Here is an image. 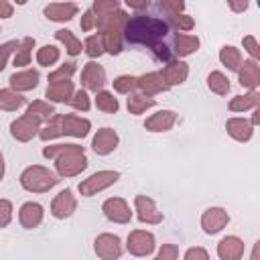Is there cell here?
<instances>
[{"mask_svg": "<svg viewBox=\"0 0 260 260\" xmlns=\"http://www.w3.org/2000/svg\"><path fill=\"white\" fill-rule=\"evenodd\" d=\"M114 89L118 93H130L132 89H136V77L132 75H120L114 79Z\"/></svg>", "mask_w": 260, "mask_h": 260, "instance_id": "74e56055", "label": "cell"}, {"mask_svg": "<svg viewBox=\"0 0 260 260\" xmlns=\"http://www.w3.org/2000/svg\"><path fill=\"white\" fill-rule=\"evenodd\" d=\"M89 120L79 118L75 114H53L49 118V124L39 130V136L43 140H51L57 136H75V138H83L89 134Z\"/></svg>", "mask_w": 260, "mask_h": 260, "instance_id": "3957f363", "label": "cell"}, {"mask_svg": "<svg viewBox=\"0 0 260 260\" xmlns=\"http://www.w3.org/2000/svg\"><path fill=\"white\" fill-rule=\"evenodd\" d=\"M73 71H75V63H65L59 69H55L53 73H49V81H53V79H69L73 75Z\"/></svg>", "mask_w": 260, "mask_h": 260, "instance_id": "7bdbcfd3", "label": "cell"}, {"mask_svg": "<svg viewBox=\"0 0 260 260\" xmlns=\"http://www.w3.org/2000/svg\"><path fill=\"white\" fill-rule=\"evenodd\" d=\"M67 104H71L75 110L87 112V110H89V95H87V91H83V89L73 91V95L69 98V102H67Z\"/></svg>", "mask_w": 260, "mask_h": 260, "instance_id": "60d3db41", "label": "cell"}, {"mask_svg": "<svg viewBox=\"0 0 260 260\" xmlns=\"http://www.w3.org/2000/svg\"><path fill=\"white\" fill-rule=\"evenodd\" d=\"M12 12H14V8H12L10 0H0V18H10Z\"/></svg>", "mask_w": 260, "mask_h": 260, "instance_id": "816d5d0a", "label": "cell"}, {"mask_svg": "<svg viewBox=\"0 0 260 260\" xmlns=\"http://www.w3.org/2000/svg\"><path fill=\"white\" fill-rule=\"evenodd\" d=\"M126 4L130 8H134V10H142V8L148 6V0H126Z\"/></svg>", "mask_w": 260, "mask_h": 260, "instance_id": "db71d44e", "label": "cell"}, {"mask_svg": "<svg viewBox=\"0 0 260 260\" xmlns=\"http://www.w3.org/2000/svg\"><path fill=\"white\" fill-rule=\"evenodd\" d=\"M45 95L53 102H69L73 95V81L71 79H53L47 85Z\"/></svg>", "mask_w": 260, "mask_h": 260, "instance_id": "603a6c76", "label": "cell"}, {"mask_svg": "<svg viewBox=\"0 0 260 260\" xmlns=\"http://www.w3.org/2000/svg\"><path fill=\"white\" fill-rule=\"evenodd\" d=\"M160 6H162L169 14H177V12H183L185 0H160Z\"/></svg>", "mask_w": 260, "mask_h": 260, "instance_id": "681fc988", "label": "cell"}, {"mask_svg": "<svg viewBox=\"0 0 260 260\" xmlns=\"http://www.w3.org/2000/svg\"><path fill=\"white\" fill-rule=\"evenodd\" d=\"M75 207H77L75 195H73L69 189H65V191H61V193L53 199V203H51V213H53V217H57V219H65V217H69V215L75 211Z\"/></svg>", "mask_w": 260, "mask_h": 260, "instance_id": "5bb4252c", "label": "cell"}, {"mask_svg": "<svg viewBox=\"0 0 260 260\" xmlns=\"http://www.w3.org/2000/svg\"><path fill=\"white\" fill-rule=\"evenodd\" d=\"M95 22H98L95 12H93V10H85L83 16H81L79 26H81V30H91V28H95Z\"/></svg>", "mask_w": 260, "mask_h": 260, "instance_id": "7dc6e473", "label": "cell"}, {"mask_svg": "<svg viewBox=\"0 0 260 260\" xmlns=\"http://www.w3.org/2000/svg\"><path fill=\"white\" fill-rule=\"evenodd\" d=\"M118 8H120V0H95L91 10L95 12V16H104V14H110Z\"/></svg>", "mask_w": 260, "mask_h": 260, "instance_id": "f35d334b", "label": "cell"}, {"mask_svg": "<svg viewBox=\"0 0 260 260\" xmlns=\"http://www.w3.org/2000/svg\"><path fill=\"white\" fill-rule=\"evenodd\" d=\"M100 37H102L104 51H108L110 55H118L122 51V30L106 28V30H100Z\"/></svg>", "mask_w": 260, "mask_h": 260, "instance_id": "484cf974", "label": "cell"}, {"mask_svg": "<svg viewBox=\"0 0 260 260\" xmlns=\"http://www.w3.org/2000/svg\"><path fill=\"white\" fill-rule=\"evenodd\" d=\"M55 39L65 45V49H67V53H69L71 57H75V55L81 53V41H79L71 30H67V28L55 30Z\"/></svg>", "mask_w": 260, "mask_h": 260, "instance_id": "4dcf8cb0", "label": "cell"}, {"mask_svg": "<svg viewBox=\"0 0 260 260\" xmlns=\"http://www.w3.org/2000/svg\"><path fill=\"white\" fill-rule=\"evenodd\" d=\"M95 106H98V110H102V112H106V114H116L118 108H120L118 100H116L110 91H104V89L98 91V95H95Z\"/></svg>", "mask_w": 260, "mask_h": 260, "instance_id": "e575fe53", "label": "cell"}, {"mask_svg": "<svg viewBox=\"0 0 260 260\" xmlns=\"http://www.w3.org/2000/svg\"><path fill=\"white\" fill-rule=\"evenodd\" d=\"M45 158H55L57 173L61 177H75L87 167L85 150L79 144H53L43 148Z\"/></svg>", "mask_w": 260, "mask_h": 260, "instance_id": "7a4b0ae2", "label": "cell"}, {"mask_svg": "<svg viewBox=\"0 0 260 260\" xmlns=\"http://www.w3.org/2000/svg\"><path fill=\"white\" fill-rule=\"evenodd\" d=\"M160 75L165 77V81H167L169 87L171 85H181L187 79V75H189V65L183 63V61H173V63H169L160 71Z\"/></svg>", "mask_w": 260, "mask_h": 260, "instance_id": "cb8c5ba5", "label": "cell"}, {"mask_svg": "<svg viewBox=\"0 0 260 260\" xmlns=\"http://www.w3.org/2000/svg\"><path fill=\"white\" fill-rule=\"evenodd\" d=\"M12 219V203L6 199H0V228H6Z\"/></svg>", "mask_w": 260, "mask_h": 260, "instance_id": "f6af8a7d", "label": "cell"}, {"mask_svg": "<svg viewBox=\"0 0 260 260\" xmlns=\"http://www.w3.org/2000/svg\"><path fill=\"white\" fill-rule=\"evenodd\" d=\"M45 16L53 22H67L77 14V6L73 2H55L45 6Z\"/></svg>", "mask_w": 260, "mask_h": 260, "instance_id": "e0dca14e", "label": "cell"}, {"mask_svg": "<svg viewBox=\"0 0 260 260\" xmlns=\"http://www.w3.org/2000/svg\"><path fill=\"white\" fill-rule=\"evenodd\" d=\"M134 207H136V215H138V219H140L142 223L154 225V223H160V221H162V211H158L156 203H154L150 197H146V195H136V197H134Z\"/></svg>", "mask_w": 260, "mask_h": 260, "instance_id": "9c48e42d", "label": "cell"}, {"mask_svg": "<svg viewBox=\"0 0 260 260\" xmlns=\"http://www.w3.org/2000/svg\"><path fill=\"white\" fill-rule=\"evenodd\" d=\"M85 53L89 57H100L104 53V45H102V37L98 35H91L85 39Z\"/></svg>", "mask_w": 260, "mask_h": 260, "instance_id": "b9f144b4", "label": "cell"}, {"mask_svg": "<svg viewBox=\"0 0 260 260\" xmlns=\"http://www.w3.org/2000/svg\"><path fill=\"white\" fill-rule=\"evenodd\" d=\"M24 104V98L14 89H0V110L14 112Z\"/></svg>", "mask_w": 260, "mask_h": 260, "instance_id": "d6a6232c", "label": "cell"}, {"mask_svg": "<svg viewBox=\"0 0 260 260\" xmlns=\"http://www.w3.org/2000/svg\"><path fill=\"white\" fill-rule=\"evenodd\" d=\"M179 256V248L175 244H165L158 250V260H175Z\"/></svg>", "mask_w": 260, "mask_h": 260, "instance_id": "c3c4849f", "label": "cell"}, {"mask_svg": "<svg viewBox=\"0 0 260 260\" xmlns=\"http://www.w3.org/2000/svg\"><path fill=\"white\" fill-rule=\"evenodd\" d=\"M156 102H154V98L152 95H146V93H132L130 98H128V110H130V114H134V116H138V114H142V112H146L148 108H152Z\"/></svg>", "mask_w": 260, "mask_h": 260, "instance_id": "f546056e", "label": "cell"}, {"mask_svg": "<svg viewBox=\"0 0 260 260\" xmlns=\"http://www.w3.org/2000/svg\"><path fill=\"white\" fill-rule=\"evenodd\" d=\"M95 254L104 260H114V258H120L122 254V244H120V238L114 236V234H100L95 238Z\"/></svg>", "mask_w": 260, "mask_h": 260, "instance_id": "30bf717a", "label": "cell"}, {"mask_svg": "<svg viewBox=\"0 0 260 260\" xmlns=\"http://www.w3.org/2000/svg\"><path fill=\"white\" fill-rule=\"evenodd\" d=\"M4 177V158H2V152H0V181Z\"/></svg>", "mask_w": 260, "mask_h": 260, "instance_id": "11a10c76", "label": "cell"}, {"mask_svg": "<svg viewBox=\"0 0 260 260\" xmlns=\"http://www.w3.org/2000/svg\"><path fill=\"white\" fill-rule=\"evenodd\" d=\"M169 18H171V22H173V26H175L177 30H191V28L195 26V20H193L191 16L183 14V12L169 14Z\"/></svg>", "mask_w": 260, "mask_h": 260, "instance_id": "ab89813d", "label": "cell"}, {"mask_svg": "<svg viewBox=\"0 0 260 260\" xmlns=\"http://www.w3.org/2000/svg\"><path fill=\"white\" fill-rule=\"evenodd\" d=\"M116 146H118V134H116L112 128H102V130H98V134H95L93 140H91V148H93V152L100 154V156L110 154Z\"/></svg>", "mask_w": 260, "mask_h": 260, "instance_id": "9a60e30c", "label": "cell"}, {"mask_svg": "<svg viewBox=\"0 0 260 260\" xmlns=\"http://www.w3.org/2000/svg\"><path fill=\"white\" fill-rule=\"evenodd\" d=\"M39 128H41V118L26 112L24 116H20L10 124V134L20 142H28L35 134H39Z\"/></svg>", "mask_w": 260, "mask_h": 260, "instance_id": "8992f818", "label": "cell"}, {"mask_svg": "<svg viewBox=\"0 0 260 260\" xmlns=\"http://www.w3.org/2000/svg\"><path fill=\"white\" fill-rule=\"evenodd\" d=\"M225 130H228V134H230L234 140H238V142H248V140L252 138V134H254L252 122H248V120H244V118H230V120L225 122Z\"/></svg>", "mask_w": 260, "mask_h": 260, "instance_id": "44dd1931", "label": "cell"}, {"mask_svg": "<svg viewBox=\"0 0 260 260\" xmlns=\"http://www.w3.org/2000/svg\"><path fill=\"white\" fill-rule=\"evenodd\" d=\"M14 2H16V4H24L26 0H14Z\"/></svg>", "mask_w": 260, "mask_h": 260, "instance_id": "9f6ffc18", "label": "cell"}, {"mask_svg": "<svg viewBox=\"0 0 260 260\" xmlns=\"http://www.w3.org/2000/svg\"><path fill=\"white\" fill-rule=\"evenodd\" d=\"M258 104H260V93H258L256 89H252V91L246 93V95H236V98H232L230 110H232V112H244V110L256 108Z\"/></svg>", "mask_w": 260, "mask_h": 260, "instance_id": "83f0119b", "label": "cell"}, {"mask_svg": "<svg viewBox=\"0 0 260 260\" xmlns=\"http://www.w3.org/2000/svg\"><path fill=\"white\" fill-rule=\"evenodd\" d=\"M32 47H35V39H30V37H26V39H22L18 43V47L14 51V57H12L14 67H24V65L30 63V51H32Z\"/></svg>", "mask_w": 260, "mask_h": 260, "instance_id": "f1b7e54d", "label": "cell"}, {"mask_svg": "<svg viewBox=\"0 0 260 260\" xmlns=\"http://www.w3.org/2000/svg\"><path fill=\"white\" fill-rule=\"evenodd\" d=\"M122 32L126 41L134 45H146L158 59L169 61L171 53H169V47L162 43L165 35L169 32V24L165 20L154 16H134V18H128Z\"/></svg>", "mask_w": 260, "mask_h": 260, "instance_id": "6da1fadb", "label": "cell"}, {"mask_svg": "<svg viewBox=\"0 0 260 260\" xmlns=\"http://www.w3.org/2000/svg\"><path fill=\"white\" fill-rule=\"evenodd\" d=\"M173 49H175V53L179 57L193 55L199 49V39L193 37V35H177L175 37V43H173Z\"/></svg>", "mask_w": 260, "mask_h": 260, "instance_id": "4316f807", "label": "cell"}, {"mask_svg": "<svg viewBox=\"0 0 260 260\" xmlns=\"http://www.w3.org/2000/svg\"><path fill=\"white\" fill-rule=\"evenodd\" d=\"M128 14L124 12V10H114V12H110V14H104V16H98V22H95V26H98V30H106V28H118V30H122L124 28V24L128 22Z\"/></svg>", "mask_w": 260, "mask_h": 260, "instance_id": "d4e9b609", "label": "cell"}, {"mask_svg": "<svg viewBox=\"0 0 260 260\" xmlns=\"http://www.w3.org/2000/svg\"><path fill=\"white\" fill-rule=\"evenodd\" d=\"M185 258H187V260H207L209 254H207L203 248H189V250L185 252Z\"/></svg>", "mask_w": 260, "mask_h": 260, "instance_id": "f907efd6", "label": "cell"}, {"mask_svg": "<svg viewBox=\"0 0 260 260\" xmlns=\"http://www.w3.org/2000/svg\"><path fill=\"white\" fill-rule=\"evenodd\" d=\"M37 61L39 65L43 67H49V65H55L59 61V49L55 45H45L37 51Z\"/></svg>", "mask_w": 260, "mask_h": 260, "instance_id": "d590c367", "label": "cell"}, {"mask_svg": "<svg viewBox=\"0 0 260 260\" xmlns=\"http://www.w3.org/2000/svg\"><path fill=\"white\" fill-rule=\"evenodd\" d=\"M16 47H18V41H8V43L0 45V71L6 67V61H8V57L16 51Z\"/></svg>", "mask_w": 260, "mask_h": 260, "instance_id": "ee69618b", "label": "cell"}, {"mask_svg": "<svg viewBox=\"0 0 260 260\" xmlns=\"http://www.w3.org/2000/svg\"><path fill=\"white\" fill-rule=\"evenodd\" d=\"M228 221H230V215L223 207H209L201 215V228L205 234H217L228 225Z\"/></svg>", "mask_w": 260, "mask_h": 260, "instance_id": "8fae6325", "label": "cell"}, {"mask_svg": "<svg viewBox=\"0 0 260 260\" xmlns=\"http://www.w3.org/2000/svg\"><path fill=\"white\" fill-rule=\"evenodd\" d=\"M118 179H120L118 171H98V173H93L91 177H87L79 183V193L85 195V197H91V195L108 189L110 185H114Z\"/></svg>", "mask_w": 260, "mask_h": 260, "instance_id": "5b68a950", "label": "cell"}, {"mask_svg": "<svg viewBox=\"0 0 260 260\" xmlns=\"http://www.w3.org/2000/svg\"><path fill=\"white\" fill-rule=\"evenodd\" d=\"M207 87L217 95H225L230 91V79L221 71H211L207 75Z\"/></svg>", "mask_w": 260, "mask_h": 260, "instance_id": "836d02e7", "label": "cell"}, {"mask_svg": "<svg viewBox=\"0 0 260 260\" xmlns=\"http://www.w3.org/2000/svg\"><path fill=\"white\" fill-rule=\"evenodd\" d=\"M81 83L85 85V89L98 93L106 85V71L98 63L89 61V63H85V67L81 71Z\"/></svg>", "mask_w": 260, "mask_h": 260, "instance_id": "4fadbf2b", "label": "cell"}, {"mask_svg": "<svg viewBox=\"0 0 260 260\" xmlns=\"http://www.w3.org/2000/svg\"><path fill=\"white\" fill-rule=\"evenodd\" d=\"M244 254V242L238 236H225L217 244V256L221 260H238Z\"/></svg>", "mask_w": 260, "mask_h": 260, "instance_id": "ffe728a7", "label": "cell"}, {"mask_svg": "<svg viewBox=\"0 0 260 260\" xmlns=\"http://www.w3.org/2000/svg\"><path fill=\"white\" fill-rule=\"evenodd\" d=\"M102 211L114 223H128L132 219V211H130L128 203L122 197H110V199H106L104 205H102Z\"/></svg>", "mask_w": 260, "mask_h": 260, "instance_id": "ba28073f", "label": "cell"}, {"mask_svg": "<svg viewBox=\"0 0 260 260\" xmlns=\"http://www.w3.org/2000/svg\"><path fill=\"white\" fill-rule=\"evenodd\" d=\"M175 122H177V114L173 110H160L144 122V128L150 132H167L173 128Z\"/></svg>", "mask_w": 260, "mask_h": 260, "instance_id": "d6986e66", "label": "cell"}, {"mask_svg": "<svg viewBox=\"0 0 260 260\" xmlns=\"http://www.w3.org/2000/svg\"><path fill=\"white\" fill-rule=\"evenodd\" d=\"M219 61H221L228 69L238 71L240 65H242V53H240V49H236V47H232V45H225V47H221V51H219Z\"/></svg>", "mask_w": 260, "mask_h": 260, "instance_id": "1f68e13d", "label": "cell"}, {"mask_svg": "<svg viewBox=\"0 0 260 260\" xmlns=\"http://www.w3.org/2000/svg\"><path fill=\"white\" fill-rule=\"evenodd\" d=\"M18 221H20V225L26 228V230L37 228V225L43 221V207H41L39 203H35V201H26V203L20 207V211H18Z\"/></svg>", "mask_w": 260, "mask_h": 260, "instance_id": "7402d4cb", "label": "cell"}, {"mask_svg": "<svg viewBox=\"0 0 260 260\" xmlns=\"http://www.w3.org/2000/svg\"><path fill=\"white\" fill-rule=\"evenodd\" d=\"M238 79H240V85L242 87H248V89H256L258 83H260V65L256 59H248L240 65L238 69Z\"/></svg>", "mask_w": 260, "mask_h": 260, "instance_id": "2e32d148", "label": "cell"}, {"mask_svg": "<svg viewBox=\"0 0 260 260\" xmlns=\"http://www.w3.org/2000/svg\"><path fill=\"white\" fill-rule=\"evenodd\" d=\"M26 112H28V114H35V116H39L41 120H49V118L55 114V108H53L49 102H43V100H35L32 104H28Z\"/></svg>", "mask_w": 260, "mask_h": 260, "instance_id": "8d00e7d4", "label": "cell"}, {"mask_svg": "<svg viewBox=\"0 0 260 260\" xmlns=\"http://www.w3.org/2000/svg\"><path fill=\"white\" fill-rule=\"evenodd\" d=\"M228 4L234 12H244L248 8V0H228Z\"/></svg>", "mask_w": 260, "mask_h": 260, "instance_id": "f5cc1de1", "label": "cell"}, {"mask_svg": "<svg viewBox=\"0 0 260 260\" xmlns=\"http://www.w3.org/2000/svg\"><path fill=\"white\" fill-rule=\"evenodd\" d=\"M10 87L14 91H28L35 89L39 85V71L37 69H24V71H16L10 75Z\"/></svg>", "mask_w": 260, "mask_h": 260, "instance_id": "ac0fdd59", "label": "cell"}, {"mask_svg": "<svg viewBox=\"0 0 260 260\" xmlns=\"http://www.w3.org/2000/svg\"><path fill=\"white\" fill-rule=\"evenodd\" d=\"M242 43H244V49L252 55V59H258V57H260V47H258L256 37L248 35V37H244V39H242Z\"/></svg>", "mask_w": 260, "mask_h": 260, "instance_id": "bcb514c9", "label": "cell"}, {"mask_svg": "<svg viewBox=\"0 0 260 260\" xmlns=\"http://www.w3.org/2000/svg\"><path fill=\"white\" fill-rule=\"evenodd\" d=\"M136 87L146 93V95H156V93H165L169 89L165 77L160 75V71H150V73H144L140 77H136Z\"/></svg>", "mask_w": 260, "mask_h": 260, "instance_id": "7c38bea8", "label": "cell"}, {"mask_svg": "<svg viewBox=\"0 0 260 260\" xmlns=\"http://www.w3.org/2000/svg\"><path fill=\"white\" fill-rule=\"evenodd\" d=\"M126 248L132 256H150L154 250V236L144 230H134L128 236Z\"/></svg>", "mask_w": 260, "mask_h": 260, "instance_id": "52a82bcc", "label": "cell"}, {"mask_svg": "<svg viewBox=\"0 0 260 260\" xmlns=\"http://www.w3.org/2000/svg\"><path fill=\"white\" fill-rule=\"evenodd\" d=\"M57 183H59L57 175L53 171H49L47 167H41V165L26 167L20 175V185L30 193H47Z\"/></svg>", "mask_w": 260, "mask_h": 260, "instance_id": "277c9868", "label": "cell"}]
</instances>
